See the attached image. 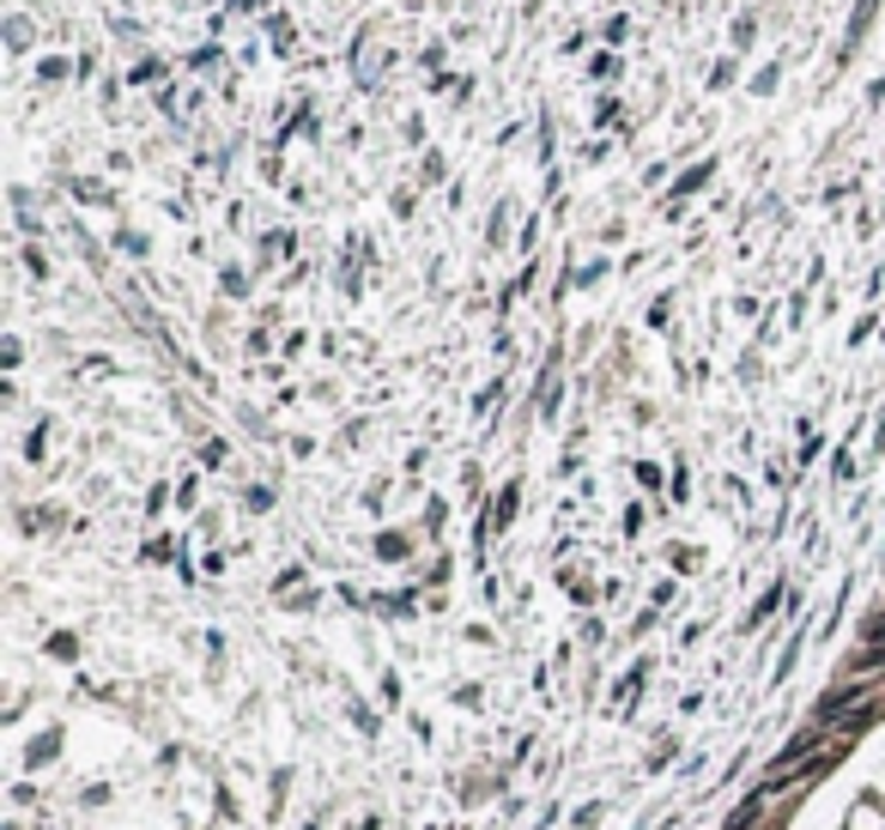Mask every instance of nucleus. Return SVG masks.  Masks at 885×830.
<instances>
[{"instance_id": "obj_1", "label": "nucleus", "mask_w": 885, "mask_h": 830, "mask_svg": "<svg viewBox=\"0 0 885 830\" xmlns=\"http://www.w3.org/2000/svg\"><path fill=\"white\" fill-rule=\"evenodd\" d=\"M874 691H885V673H843V679H837V685H831V691L813 704V721H825L831 734H843L855 716H862V709H874V704H879Z\"/></svg>"}, {"instance_id": "obj_3", "label": "nucleus", "mask_w": 885, "mask_h": 830, "mask_svg": "<svg viewBox=\"0 0 885 830\" xmlns=\"http://www.w3.org/2000/svg\"><path fill=\"white\" fill-rule=\"evenodd\" d=\"M764 807H771V788L759 782V788H752V795L740 800L734 812H728V824H722V830H759V819H764Z\"/></svg>"}, {"instance_id": "obj_2", "label": "nucleus", "mask_w": 885, "mask_h": 830, "mask_svg": "<svg viewBox=\"0 0 885 830\" xmlns=\"http://www.w3.org/2000/svg\"><path fill=\"white\" fill-rule=\"evenodd\" d=\"M825 739H831L825 721H806V728H794V734H789V746H782L776 758L764 764V788H771V795H776V788H789L794 776H801L806 764H813L819 751H825Z\"/></svg>"}]
</instances>
